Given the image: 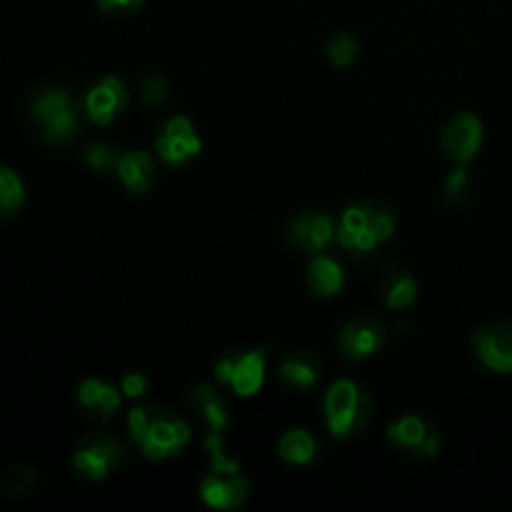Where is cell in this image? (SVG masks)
Returning <instances> with one entry per match:
<instances>
[{"instance_id":"6da1fadb","label":"cell","mask_w":512,"mask_h":512,"mask_svg":"<svg viewBox=\"0 0 512 512\" xmlns=\"http://www.w3.org/2000/svg\"><path fill=\"white\" fill-rule=\"evenodd\" d=\"M130 435L140 445L148 460H165L170 455L180 453L190 440V425L173 418L163 408L143 405V408L130 410Z\"/></svg>"},{"instance_id":"7a4b0ae2","label":"cell","mask_w":512,"mask_h":512,"mask_svg":"<svg viewBox=\"0 0 512 512\" xmlns=\"http://www.w3.org/2000/svg\"><path fill=\"white\" fill-rule=\"evenodd\" d=\"M368 398L353 380H338L325 395V420L335 438H348L355 430H365L370 418Z\"/></svg>"},{"instance_id":"3957f363","label":"cell","mask_w":512,"mask_h":512,"mask_svg":"<svg viewBox=\"0 0 512 512\" xmlns=\"http://www.w3.org/2000/svg\"><path fill=\"white\" fill-rule=\"evenodd\" d=\"M35 125L48 143L63 145L78 133V115L68 93L63 90H43L33 98L30 105Z\"/></svg>"},{"instance_id":"277c9868","label":"cell","mask_w":512,"mask_h":512,"mask_svg":"<svg viewBox=\"0 0 512 512\" xmlns=\"http://www.w3.org/2000/svg\"><path fill=\"white\" fill-rule=\"evenodd\" d=\"M483 145V123L473 113H458L440 133V148L455 165H468Z\"/></svg>"},{"instance_id":"5b68a950","label":"cell","mask_w":512,"mask_h":512,"mask_svg":"<svg viewBox=\"0 0 512 512\" xmlns=\"http://www.w3.org/2000/svg\"><path fill=\"white\" fill-rule=\"evenodd\" d=\"M120 460H123V448H120L118 440L95 433L78 445L73 455V468L88 480H103L118 468Z\"/></svg>"},{"instance_id":"8992f818","label":"cell","mask_w":512,"mask_h":512,"mask_svg":"<svg viewBox=\"0 0 512 512\" xmlns=\"http://www.w3.org/2000/svg\"><path fill=\"white\" fill-rule=\"evenodd\" d=\"M385 338H388V330H385V325L378 318H373V315H360V318L350 320V323H345L340 328L335 343L343 350L345 358L363 360L378 353L383 348Z\"/></svg>"},{"instance_id":"52a82bcc","label":"cell","mask_w":512,"mask_h":512,"mask_svg":"<svg viewBox=\"0 0 512 512\" xmlns=\"http://www.w3.org/2000/svg\"><path fill=\"white\" fill-rule=\"evenodd\" d=\"M473 350L493 373H512V323H490L473 335Z\"/></svg>"},{"instance_id":"ba28073f","label":"cell","mask_w":512,"mask_h":512,"mask_svg":"<svg viewBox=\"0 0 512 512\" xmlns=\"http://www.w3.org/2000/svg\"><path fill=\"white\" fill-rule=\"evenodd\" d=\"M155 148H158V155L165 163L183 165L203 150V143H200L193 123L185 115H175L165 123L163 133L155 140Z\"/></svg>"},{"instance_id":"9c48e42d","label":"cell","mask_w":512,"mask_h":512,"mask_svg":"<svg viewBox=\"0 0 512 512\" xmlns=\"http://www.w3.org/2000/svg\"><path fill=\"white\" fill-rule=\"evenodd\" d=\"M388 440L405 453H415L418 458H433L440 450V438L433 433L428 420L420 415H403L388 428Z\"/></svg>"},{"instance_id":"30bf717a","label":"cell","mask_w":512,"mask_h":512,"mask_svg":"<svg viewBox=\"0 0 512 512\" xmlns=\"http://www.w3.org/2000/svg\"><path fill=\"white\" fill-rule=\"evenodd\" d=\"M288 240L310 255H323L335 240V223L325 213H300L290 220Z\"/></svg>"},{"instance_id":"8fae6325","label":"cell","mask_w":512,"mask_h":512,"mask_svg":"<svg viewBox=\"0 0 512 512\" xmlns=\"http://www.w3.org/2000/svg\"><path fill=\"white\" fill-rule=\"evenodd\" d=\"M250 493L248 480L240 473L233 475H218L210 473L208 478L200 483V498L205 505L215 510H235L245 503Z\"/></svg>"},{"instance_id":"7c38bea8","label":"cell","mask_w":512,"mask_h":512,"mask_svg":"<svg viewBox=\"0 0 512 512\" xmlns=\"http://www.w3.org/2000/svg\"><path fill=\"white\" fill-rule=\"evenodd\" d=\"M125 105H128V90H125L123 80L115 78V75H105L103 83L95 85L85 95V110H88L90 120L98 125H108Z\"/></svg>"},{"instance_id":"4fadbf2b","label":"cell","mask_w":512,"mask_h":512,"mask_svg":"<svg viewBox=\"0 0 512 512\" xmlns=\"http://www.w3.org/2000/svg\"><path fill=\"white\" fill-rule=\"evenodd\" d=\"M335 240L340 248L355 250V253H370L378 245L375 235L370 233L368 225V210L365 205H350L340 218L338 230H335Z\"/></svg>"},{"instance_id":"5bb4252c","label":"cell","mask_w":512,"mask_h":512,"mask_svg":"<svg viewBox=\"0 0 512 512\" xmlns=\"http://www.w3.org/2000/svg\"><path fill=\"white\" fill-rule=\"evenodd\" d=\"M78 405L83 408V413L90 415L93 420L108 423L115 415V410L120 408L118 388L95 378L85 380L78 390Z\"/></svg>"},{"instance_id":"9a60e30c","label":"cell","mask_w":512,"mask_h":512,"mask_svg":"<svg viewBox=\"0 0 512 512\" xmlns=\"http://www.w3.org/2000/svg\"><path fill=\"white\" fill-rule=\"evenodd\" d=\"M378 288L390 310H408L418 298V280L413 278V273L398 268V265L385 270Z\"/></svg>"},{"instance_id":"2e32d148","label":"cell","mask_w":512,"mask_h":512,"mask_svg":"<svg viewBox=\"0 0 512 512\" xmlns=\"http://www.w3.org/2000/svg\"><path fill=\"white\" fill-rule=\"evenodd\" d=\"M115 173L125 183L130 193H148L155 183V165L150 153L145 150H130V153L120 155V163Z\"/></svg>"},{"instance_id":"e0dca14e","label":"cell","mask_w":512,"mask_h":512,"mask_svg":"<svg viewBox=\"0 0 512 512\" xmlns=\"http://www.w3.org/2000/svg\"><path fill=\"white\" fill-rule=\"evenodd\" d=\"M265 383V350H250V353H240L238 363H235L233 378H230V388L238 393L240 398H250L258 393Z\"/></svg>"},{"instance_id":"ac0fdd59","label":"cell","mask_w":512,"mask_h":512,"mask_svg":"<svg viewBox=\"0 0 512 512\" xmlns=\"http://www.w3.org/2000/svg\"><path fill=\"white\" fill-rule=\"evenodd\" d=\"M280 378L290 388L310 390L320 380V360L313 353H308V350L288 353L283 363H280Z\"/></svg>"},{"instance_id":"d6986e66","label":"cell","mask_w":512,"mask_h":512,"mask_svg":"<svg viewBox=\"0 0 512 512\" xmlns=\"http://www.w3.org/2000/svg\"><path fill=\"white\" fill-rule=\"evenodd\" d=\"M188 400L190 405L203 415L205 423H208V428L213 430V433H223V430L228 428V408H225L218 390L210 388V385H198V388L190 390Z\"/></svg>"},{"instance_id":"ffe728a7","label":"cell","mask_w":512,"mask_h":512,"mask_svg":"<svg viewBox=\"0 0 512 512\" xmlns=\"http://www.w3.org/2000/svg\"><path fill=\"white\" fill-rule=\"evenodd\" d=\"M308 283L313 293L323 295V298H333V295L343 290V268L333 258H328V255H315V260L308 268Z\"/></svg>"},{"instance_id":"44dd1931","label":"cell","mask_w":512,"mask_h":512,"mask_svg":"<svg viewBox=\"0 0 512 512\" xmlns=\"http://www.w3.org/2000/svg\"><path fill=\"white\" fill-rule=\"evenodd\" d=\"M278 453L285 463L305 465L315 458V440L308 430H288L278 440Z\"/></svg>"},{"instance_id":"7402d4cb","label":"cell","mask_w":512,"mask_h":512,"mask_svg":"<svg viewBox=\"0 0 512 512\" xmlns=\"http://www.w3.org/2000/svg\"><path fill=\"white\" fill-rule=\"evenodd\" d=\"M25 188L18 173L10 168H0V215H10L23 208Z\"/></svg>"},{"instance_id":"603a6c76","label":"cell","mask_w":512,"mask_h":512,"mask_svg":"<svg viewBox=\"0 0 512 512\" xmlns=\"http://www.w3.org/2000/svg\"><path fill=\"white\" fill-rule=\"evenodd\" d=\"M365 210H368V225H370V233L375 235L378 243H385V240L393 238L395 233V218L390 213V208H385L383 203H375V200H368L363 203Z\"/></svg>"},{"instance_id":"cb8c5ba5","label":"cell","mask_w":512,"mask_h":512,"mask_svg":"<svg viewBox=\"0 0 512 512\" xmlns=\"http://www.w3.org/2000/svg\"><path fill=\"white\" fill-rule=\"evenodd\" d=\"M38 483V473H35L33 468L20 465V468L8 470V475L3 478V490L8 495H13V498H23V495L33 493V490L38 488Z\"/></svg>"},{"instance_id":"d4e9b609","label":"cell","mask_w":512,"mask_h":512,"mask_svg":"<svg viewBox=\"0 0 512 512\" xmlns=\"http://www.w3.org/2000/svg\"><path fill=\"white\" fill-rule=\"evenodd\" d=\"M205 450L210 455V473L218 475H233L240 473L238 460H230L223 450V433H210V438L205 440Z\"/></svg>"},{"instance_id":"484cf974","label":"cell","mask_w":512,"mask_h":512,"mask_svg":"<svg viewBox=\"0 0 512 512\" xmlns=\"http://www.w3.org/2000/svg\"><path fill=\"white\" fill-rule=\"evenodd\" d=\"M170 98V80L165 75H148L140 83V100H143L148 108H163Z\"/></svg>"},{"instance_id":"4316f807","label":"cell","mask_w":512,"mask_h":512,"mask_svg":"<svg viewBox=\"0 0 512 512\" xmlns=\"http://www.w3.org/2000/svg\"><path fill=\"white\" fill-rule=\"evenodd\" d=\"M358 50H360V45L353 35L338 33L330 38L328 58H330V63L338 65V68H348V65L358 58Z\"/></svg>"},{"instance_id":"83f0119b","label":"cell","mask_w":512,"mask_h":512,"mask_svg":"<svg viewBox=\"0 0 512 512\" xmlns=\"http://www.w3.org/2000/svg\"><path fill=\"white\" fill-rule=\"evenodd\" d=\"M120 155L115 148H110L108 143H93L85 150V163L95 170V173H113L118 170Z\"/></svg>"},{"instance_id":"f1b7e54d","label":"cell","mask_w":512,"mask_h":512,"mask_svg":"<svg viewBox=\"0 0 512 512\" xmlns=\"http://www.w3.org/2000/svg\"><path fill=\"white\" fill-rule=\"evenodd\" d=\"M470 195V175L465 170V165H458L453 175L445 183V203L453 205V208H460V205L468 200Z\"/></svg>"},{"instance_id":"f546056e","label":"cell","mask_w":512,"mask_h":512,"mask_svg":"<svg viewBox=\"0 0 512 512\" xmlns=\"http://www.w3.org/2000/svg\"><path fill=\"white\" fill-rule=\"evenodd\" d=\"M238 355H240V350H230V353H225L223 358L218 360V365H215V378H218V383L230 385L235 363H238Z\"/></svg>"},{"instance_id":"4dcf8cb0","label":"cell","mask_w":512,"mask_h":512,"mask_svg":"<svg viewBox=\"0 0 512 512\" xmlns=\"http://www.w3.org/2000/svg\"><path fill=\"white\" fill-rule=\"evenodd\" d=\"M145 390H148V380H145V375L128 373L123 378V393L128 395V398H140V395H145Z\"/></svg>"},{"instance_id":"1f68e13d","label":"cell","mask_w":512,"mask_h":512,"mask_svg":"<svg viewBox=\"0 0 512 512\" xmlns=\"http://www.w3.org/2000/svg\"><path fill=\"white\" fill-rule=\"evenodd\" d=\"M143 0H98V8L103 13H118V10H135L140 8Z\"/></svg>"}]
</instances>
